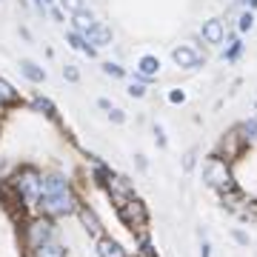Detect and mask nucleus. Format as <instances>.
<instances>
[{"instance_id":"28","label":"nucleus","mask_w":257,"mask_h":257,"mask_svg":"<svg viewBox=\"0 0 257 257\" xmlns=\"http://www.w3.org/2000/svg\"><path fill=\"white\" fill-rule=\"evenodd\" d=\"M152 135H155V143H157V149H166V143H169V140H166V132H163V126H152Z\"/></svg>"},{"instance_id":"19","label":"nucleus","mask_w":257,"mask_h":257,"mask_svg":"<svg viewBox=\"0 0 257 257\" xmlns=\"http://www.w3.org/2000/svg\"><path fill=\"white\" fill-rule=\"evenodd\" d=\"M237 128H240L243 143H246L248 149H257V114L248 117V120H243V123H237Z\"/></svg>"},{"instance_id":"5","label":"nucleus","mask_w":257,"mask_h":257,"mask_svg":"<svg viewBox=\"0 0 257 257\" xmlns=\"http://www.w3.org/2000/svg\"><path fill=\"white\" fill-rule=\"evenodd\" d=\"M114 211H117V220L123 223V226H126L132 234L149 231V206L140 200L138 194H135V197H128L126 203L114 206Z\"/></svg>"},{"instance_id":"17","label":"nucleus","mask_w":257,"mask_h":257,"mask_svg":"<svg viewBox=\"0 0 257 257\" xmlns=\"http://www.w3.org/2000/svg\"><path fill=\"white\" fill-rule=\"evenodd\" d=\"M18 103H20L18 89H15L9 80H3V77H0V111L12 109V106H18Z\"/></svg>"},{"instance_id":"20","label":"nucleus","mask_w":257,"mask_h":257,"mask_svg":"<svg viewBox=\"0 0 257 257\" xmlns=\"http://www.w3.org/2000/svg\"><path fill=\"white\" fill-rule=\"evenodd\" d=\"M243 40H240L237 35H231L229 37V43H226V49H223V60H226V63H237L240 60V55H243Z\"/></svg>"},{"instance_id":"3","label":"nucleus","mask_w":257,"mask_h":257,"mask_svg":"<svg viewBox=\"0 0 257 257\" xmlns=\"http://www.w3.org/2000/svg\"><path fill=\"white\" fill-rule=\"evenodd\" d=\"M9 183L20 194V200H23L29 214H37V203H40V194H43V172L37 166L26 163L9 177Z\"/></svg>"},{"instance_id":"27","label":"nucleus","mask_w":257,"mask_h":257,"mask_svg":"<svg viewBox=\"0 0 257 257\" xmlns=\"http://www.w3.org/2000/svg\"><path fill=\"white\" fill-rule=\"evenodd\" d=\"M63 77H66L69 83H80V69H77L74 63H66V66H63Z\"/></svg>"},{"instance_id":"21","label":"nucleus","mask_w":257,"mask_h":257,"mask_svg":"<svg viewBox=\"0 0 257 257\" xmlns=\"http://www.w3.org/2000/svg\"><path fill=\"white\" fill-rule=\"evenodd\" d=\"M100 69H103V74H106V77H111V80H123V77H126V69H123L120 63H111V60H106Z\"/></svg>"},{"instance_id":"11","label":"nucleus","mask_w":257,"mask_h":257,"mask_svg":"<svg viewBox=\"0 0 257 257\" xmlns=\"http://www.w3.org/2000/svg\"><path fill=\"white\" fill-rule=\"evenodd\" d=\"M157 74H160V57L157 55H143L138 60V66H135V77H138V80L152 83Z\"/></svg>"},{"instance_id":"38","label":"nucleus","mask_w":257,"mask_h":257,"mask_svg":"<svg viewBox=\"0 0 257 257\" xmlns=\"http://www.w3.org/2000/svg\"><path fill=\"white\" fill-rule=\"evenodd\" d=\"M146 257H157V251H155V254H146Z\"/></svg>"},{"instance_id":"14","label":"nucleus","mask_w":257,"mask_h":257,"mask_svg":"<svg viewBox=\"0 0 257 257\" xmlns=\"http://www.w3.org/2000/svg\"><path fill=\"white\" fill-rule=\"evenodd\" d=\"M23 257H69V248L60 243V240H49V243H43V246L32 248V251H26Z\"/></svg>"},{"instance_id":"13","label":"nucleus","mask_w":257,"mask_h":257,"mask_svg":"<svg viewBox=\"0 0 257 257\" xmlns=\"http://www.w3.org/2000/svg\"><path fill=\"white\" fill-rule=\"evenodd\" d=\"M94 251H97V257H128V251L120 246L111 234H106V237L97 240V243H94Z\"/></svg>"},{"instance_id":"33","label":"nucleus","mask_w":257,"mask_h":257,"mask_svg":"<svg viewBox=\"0 0 257 257\" xmlns=\"http://www.w3.org/2000/svg\"><path fill=\"white\" fill-rule=\"evenodd\" d=\"M97 106H100V109L106 111V114H109V111L114 109V106H111V100H109V97H97Z\"/></svg>"},{"instance_id":"10","label":"nucleus","mask_w":257,"mask_h":257,"mask_svg":"<svg viewBox=\"0 0 257 257\" xmlns=\"http://www.w3.org/2000/svg\"><path fill=\"white\" fill-rule=\"evenodd\" d=\"M200 37H203V43H209V46H220L223 40H226V23H223L220 18H209V20H203Z\"/></svg>"},{"instance_id":"39","label":"nucleus","mask_w":257,"mask_h":257,"mask_svg":"<svg viewBox=\"0 0 257 257\" xmlns=\"http://www.w3.org/2000/svg\"><path fill=\"white\" fill-rule=\"evenodd\" d=\"M254 106H257V103H254Z\"/></svg>"},{"instance_id":"22","label":"nucleus","mask_w":257,"mask_h":257,"mask_svg":"<svg viewBox=\"0 0 257 257\" xmlns=\"http://www.w3.org/2000/svg\"><path fill=\"white\" fill-rule=\"evenodd\" d=\"M149 94V83L146 80H138V77H132V83H128V97H146Z\"/></svg>"},{"instance_id":"29","label":"nucleus","mask_w":257,"mask_h":257,"mask_svg":"<svg viewBox=\"0 0 257 257\" xmlns=\"http://www.w3.org/2000/svg\"><path fill=\"white\" fill-rule=\"evenodd\" d=\"M109 120H111V123H117V126H123V123H126V111L114 106V109L109 111Z\"/></svg>"},{"instance_id":"7","label":"nucleus","mask_w":257,"mask_h":257,"mask_svg":"<svg viewBox=\"0 0 257 257\" xmlns=\"http://www.w3.org/2000/svg\"><path fill=\"white\" fill-rule=\"evenodd\" d=\"M172 60H175V66L183 69V72H197V69L206 66V57H203L194 46H189V43H180V46L172 49Z\"/></svg>"},{"instance_id":"9","label":"nucleus","mask_w":257,"mask_h":257,"mask_svg":"<svg viewBox=\"0 0 257 257\" xmlns=\"http://www.w3.org/2000/svg\"><path fill=\"white\" fill-rule=\"evenodd\" d=\"M77 220H80L83 231L89 234V237L97 243L100 237H106V229H103V220L97 217V211H94V206H89V203H80V209H77Z\"/></svg>"},{"instance_id":"12","label":"nucleus","mask_w":257,"mask_h":257,"mask_svg":"<svg viewBox=\"0 0 257 257\" xmlns=\"http://www.w3.org/2000/svg\"><path fill=\"white\" fill-rule=\"evenodd\" d=\"M86 40L92 43L94 49H103V46H111V40H114V32H111V26H106V23H94V29L86 35Z\"/></svg>"},{"instance_id":"30","label":"nucleus","mask_w":257,"mask_h":257,"mask_svg":"<svg viewBox=\"0 0 257 257\" xmlns=\"http://www.w3.org/2000/svg\"><path fill=\"white\" fill-rule=\"evenodd\" d=\"M169 103H186V92L183 89H172V92H169Z\"/></svg>"},{"instance_id":"6","label":"nucleus","mask_w":257,"mask_h":257,"mask_svg":"<svg viewBox=\"0 0 257 257\" xmlns=\"http://www.w3.org/2000/svg\"><path fill=\"white\" fill-rule=\"evenodd\" d=\"M248 146L243 143V138H240V128H229V132H223L220 140H217V146H214V155L223 157V160H229L231 166L237 163L240 157H246Z\"/></svg>"},{"instance_id":"31","label":"nucleus","mask_w":257,"mask_h":257,"mask_svg":"<svg viewBox=\"0 0 257 257\" xmlns=\"http://www.w3.org/2000/svg\"><path fill=\"white\" fill-rule=\"evenodd\" d=\"M49 15H52V20H57V23H63V18H66V12L60 9V6H49Z\"/></svg>"},{"instance_id":"26","label":"nucleus","mask_w":257,"mask_h":257,"mask_svg":"<svg viewBox=\"0 0 257 257\" xmlns=\"http://www.w3.org/2000/svg\"><path fill=\"white\" fill-rule=\"evenodd\" d=\"M194 166H197V146H192L183 155V172H186V175H189V172H194Z\"/></svg>"},{"instance_id":"36","label":"nucleus","mask_w":257,"mask_h":257,"mask_svg":"<svg viewBox=\"0 0 257 257\" xmlns=\"http://www.w3.org/2000/svg\"><path fill=\"white\" fill-rule=\"evenodd\" d=\"M234 6H246V0H234Z\"/></svg>"},{"instance_id":"8","label":"nucleus","mask_w":257,"mask_h":257,"mask_svg":"<svg viewBox=\"0 0 257 257\" xmlns=\"http://www.w3.org/2000/svg\"><path fill=\"white\" fill-rule=\"evenodd\" d=\"M103 192L109 194V200L114 203V206H120V203H126L128 197H135V183L128 180L126 175H117V172H111V177H109V183H106V189Z\"/></svg>"},{"instance_id":"24","label":"nucleus","mask_w":257,"mask_h":257,"mask_svg":"<svg viewBox=\"0 0 257 257\" xmlns=\"http://www.w3.org/2000/svg\"><path fill=\"white\" fill-rule=\"evenodd\" d=\"M231 240H234L240 248H248V246H251V237H248V231H243L240 226H234V229H231Z\"/></svg>"},{"instance_id":"37","label":"nucleus","mask_w":257,"mask_h":257,"mask_svg":"<svg viewBox=\"0 0 257 257\" xmlns=\"http://www.w3.org/2000/svg\"><path fill=\"white\" fill-rule=\"evenodd\" d=\"M43 3H46V6H52V3H55V0H43Z\"/></svg>"},{"instance_id":"16","label":"nucleus","mask_w":257,"mask_h":257,"mask_svg":"<svg viewBox=\"0 0 257 257\" xmlns=\"http://www.w3.org/2000/svg\"><path fill=\"white\" fill-rule=\"evenodd\" d=\"M20 74H23L29 83H43V80H46V69H43V66H37L35 60H29V57L20 60Z\"/></svg>"},{"instance_id":"18","label":"nucleus","mask_w":257,"mask_h":257,"mask_svg":"<svg viewBox=\"0 0 257 257\" xmlns=\"http://www.w3.org/2000/svg\"><path fill=\"white\" fill-rule=\"evenodd\" d=\"M94 23H97V20H94V15L89 9H83V12H77V15H72V29H74V32H80L83 37L94 29Z\"/></svg>"},{"instance_id":"4","label":"nucleus","mask_w":257,"mask_h":257,"mask_svg":"<svg viewBox=\"0 0 257 257\" xmlns=\"http://www.w3.org/2000/svg\"><path fill=\"white\" fill-rule=\"evenodd\" d=\"M57 220H49L43 214H29L26 220L20 223V246H23V254L32 251V248L43 246L49 240L57 237Z\"/></svg>"},{"instance_id":"34","label":"nucleus","mask_w":257,"mask_h":257,"mask_svg":"<svg viewBox=\"0 0 257 257\" xmlns=\"http://www.w3.org/2000/svg\"><path fill=\"white\" fill-rule=\"evenodd\" d=\"M135 163H138V169H143V172L149 169V163H146V157L143 155H135Z\"/></svg>"},{"instance_id":"23","label":"nucleus","mask_w":257,"mask_h":257,"mask_svg":"<svg viewBox=\"0 0 257 257\" xmlns=\"http://www.w3.org/2000/svg\"><path fill=\"white\" fill-rule=\"evenodd\" d=\"M251 26H254V12L243 9L240 12V18H237V32L240 35H243V32H251Z\"/></svg>"},{"instance_id":"35","label":"nucleus","mask_w":257,"mask_h":257,"mask_svg":"<svg viewBox=\"0 0 257 257\" xmlns=\"http://www.w3.org/2000/svg\"><path fill=\"white\" fill-rule=\"evenodd\" d=\"M246 9H248V12H254V9H257V0H246Z\"/></svg>"},{"instance_id":"32","label":"nucleus","mask_w":257,"mask_h":257,"mask_svg":"<svg viewBox=\"0 0 257 257\" xmlns=\"http://www.w3.org/2000/svg\"><path fill=\"white\" fill-rule=\"evenodd\" d=\"M200 257H211V243L206 237L200 240Z\"/></svg>"},{"instance_id":"1","label":"nucleus","mask_w":257,"mask_h":257,"mask_svg":"<svg viewBox=\"0 0 257 257\" xmlns=\"http://www.w3.org/2000/svg\"><path fill=\"white\" fill-rule=\"evenodd\" d=\"M80 203V194L74 192L72 180L63 172H46L43 175V194L37 203V214H43L49 220H60V217L77 214Z\"/></svg>"},{"instance_id":"25","label":"nucleus","mask_w":257,"mask_h":257,"mask_svg":"<svg viewBox=\"0 0 257 257\" xmlns=\"http://www.w3.org/2000/svg\"><path fill=\"white\" fill-rule=\"evenodd\" d=\"M60 9L69 12V15H77V12L86 9V0H60Z\"/></svg>"},{"instance_id":"2","label":"nucleus","mask_w":257,"mask_h":257,"mask_svg":"<svg viewBox=\"0 0 257 257\" xmlns=\"http://www.w3.org/2000/svg\"><path fill=\"white\" fill-rule=\"evenodd\" d=\"M200 175H203V183L209 186L211 192H217L220 197H223V194H229V192H234V189H240L237 175H234V166H231L229 160L217 157L214 152L203 160Z\"/></svg>"},{"instance_id":"15","label":"nucleus","mask_w":257,"mask_h":257,"mask_svg":"<svg viewBox=\"0 0 257 257\" xmlns=\"http://www.w3.org/2000/svg\"><path fill=\"white\" fill-rule=\"evenodd\" d=\"M32 106H35V111H43V114H46V117L55 123V126H63V120H60V114H57V106L49 100V97H43V94H35V97H32Z\"/></svg>"}]
</instances>
